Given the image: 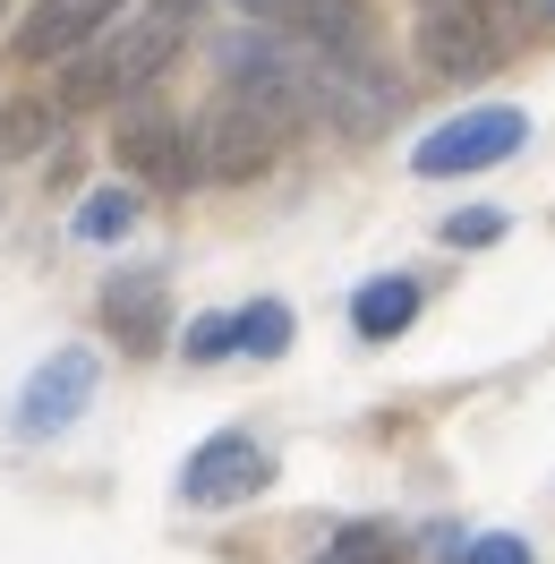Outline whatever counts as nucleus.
<instances>
[{
    "label": "nucleus",
    "instance_id": "1",
    "mask_svg": "<svg viewBox=\"0 0 555 564\" xmlns=\"http://www.w3.org/2000/svg\"><path fill=\"white\" fill-rule=\"evenodd\" d=\"M188 26H172V18H154L145 9L138 26L120 43H104V52H77V69L61 77V111H95V104H120V95H145L154 77L172 69V52Z\"/></svg>",
    "mask_w": 555,
    "mask_h": 564
},
{
    "label": "nucleus",
    "instance_id": "2",
    "mask_svg": "<svg viewBox=\"0 0 555 564\" xmlns=\"http://www.w3.org/2000/svg\"><path fill=\"white\" fill-rule=\"evenodd\" d=\"M521 138H530V120H521L513 104H487V111H461V120H445L436 138L411 145V172L418 180H453V172H487V163H504V154H521Z\"/></svg>",
    "mask_w": 555,
    "mask_h": 564
},
{
    "label": "nucleus",
    "instance_id": "3",
    "mask_svg": "<svg viewBox=\"0 0 555 564\" xmlns=\"http://www.w3.org/2000/svg\"><path fill=\"white\" fill-rule=\"evenodd\" d=\"M274 479V454L257 445V436H206L197 454L179 462V505H197V513H222V505H248V496H265Z\"/></svg>",
    "mask_w": 555,
    "mask_h": 564
},
{
    "label": "nucleus",
    "instance_id": "4",
    "mask_svg": "<svg viewBox=\"0 0 555 564\" xmlns=\"http://www.w3.org/2000/svg\"><path fill=\"white\" fill-rule=\"evenodd\" d=\"M274 154H282V120H265V111L240 104V95H222V104L197 120V172H214V180H257Z\"/></svg>",
    "mask_w": 555,
    "mask_h": 564
},
{
    "label": "nucleus",
    "instance_id": "5",
    "mask_svg": "<svg viewBox=\"0 0 555 564\" xmlns=\"http://www.w3.org/2000/svg\"><path fill=\"white\" fill-rule=\"evenodd\" d=\"M111 18H120V0H35V9H26V26L9 35V61H18V69L69 61V52H86V43L104 35Z\"/></svg>",
    "mask_w": 555,
    "mask_h": 564
},
{
    "label": "nucleus",
    "instance_id": "6",
    "mask_svg": "<svg viewBox=\"0 0 555 564\" xmlns=\"http://www.w3.org/2000/svg\"><path fill=\"white\" fill-rule=\"evenodd\" d=\"M111 154H120V163H129L145 188H188V180H197V138L179 129L172 111H154V104H138L129 120H120Z\"/></svg>",
    "mask_w": 555,
    "mask_h": 564
},
{
    "label": "nucleus",
    "instance_id": "7",
    "mask_svg": "<svg viewBox=\"0 0 555 564\" xmlns=\"http://www.w3.org/2000/svg\"><path fill=\"white\" fill-rule=\"evenodd\" d=\"M104 334L120 351H163V334H172V282L154 274V265H129V274L104 282Z\"/></svg>",
    "mask_w": 555,
    "mask_h": 564
},
{
    "label": "nucleus",
    "instance_id": "8",
    "mask_svg": "<svg viewBox=\"0 0 555 564\" xmlns=\"http://www.w3.org/2000/svg\"><path fill=\"white\" fill-rule=\"evenodd\" d=\"M95 402V351H52L18 393V436H61Z\"/></svg>",
    "mask_w": 555,
    "mask_h": 564
},
{
    "label": "nucleus",
    "instance_id": "9",
    "mask_svg": "<svg viewBox=\"0 0 555 564\" xmlns=\"http://www.w3.org/2000/svg\"><path fill=\"white\" fill-rule=\"evenodd\" d=\"M418 69L487 77V69H496V26H479L461 0H453V9H427V18H418Z\"/></svg>",
    "mask_w": 555,
    "mask_h": 564
},
{
    "label": "nucleus",
    "instance_id": "10",
    "mask_svg": "<svg viewBox=\"0 0 555 564\" xmlns=\"http://www.w3.org/2000/svg\"><path fill=\"white\" fill-rule=\"evenodd\" d=\"M411 317H418V282L411 274H377L359 300H350L359 343H393V334H411Z\"/></svg>",
    "mask_w": 555,
    "mask_h": 564
},
{
    "label": "nucleus",
    "instance_id": "11",
    "mask_svg": "<svg viewBox=\"0 0 555 564\" xmlns=\"http://www.w3.org/2000/svg\"><path fill=\"white\" fill-rule=\"evenodd\" d=\"M52 120H61V104H43V95H9V104H0V163H26V154H43Z\"/></svg>",
    "mask_w": 555,
    "mask_h": 564
},
{
    "label": "nucleus",
    "instance_id": "12",
    "mask_svg": "<svg viewBox=\"0 0 555 564\" xmlns=\"http://www.w3.org/2000/svg\"><path fill=\"white\" fill-rule=\"evenodd\" d=\"M316 564H411V547H402V530L393 522H350L325 539V556Z\"/></svg>",
    "mask_w": 555,
    "mask_h": 564
},
{
    "label": "nucleus",
    "instance_id": "13",
    "mask_svg": "<svg viewBox=\"0 0 555 564\" xmlns=\"http://www.w3.org/2000/svg\"><path fill=\"white\" fill-rule=\"evenodd\" d=\"M138 188H95V197H86V206H77V240L86 248H111V240H129V231H138Z\"/></svg>",
    "mask_w": 555,
    "mask_h": 564
},
{
    "label": "nucleus",
    "instance_id": "14",
    "mask_svg": "<svg viewBox=\"0 0 555 564\" xmlns=\"http://www.w3.org/2000/svg\"><path fill=\"white\" fill-rule=\"evenodd\" d=\"M231 334H240L248 359H282L291 351V308H282V300H248L240 317H231Z\"/></svg>",
    "mask_w": 555,
    "mask_h": 564
},
{
    "label": "nucleus",
    "instance_id": "15",
    "mask_svg": "<svg viewBox=\"0 0 555 564\" xmlns=\"http://www.w3.org/2000/svg\"><path fill=\"white\" fill-rule=\"evenodd\" d=\"M445 240H453V248H487V240H504V206H470V214H453Z\"/></svg>",
    "mask_w": 555,
    "mask_h": 564
},
{
    "label": "nucleus",
    "instance_id": "16",
    "mask_svg": "<svg viewBox=\"0 0 555 564\" xmlns=\"http://www.w3.org/2000/svg\"><path fill=\"white\" fill-rule=\"evenodd\" d=\"M453 564H530V539L487 530V539H470V547H453Z\"/></svg>",
    "mask_w": 555,
    "mask_h": 564
},
{
    "label": "nucleus",
    "instance_id": "17",
    "mask_svg": "<svg viewBox=\"0 0 555 564\" xmlns=\"http://www.w3.org/2000/svg\"><path fill=\"white\" fill-rule=\"evenodd\" d=\"M179 351H188L197 368H206V359L240 351V334H231V317H197V325H188V343H179Z\"/></svg>",
    "mask_w": 555,
    "mask_h": 564
},
{
    "label": "nucleus",
    "instance_id": "18",
    "mask_svg": "<svg viewBox=\"0 0 555 564\" xmlns=\"http://www.w3.org/2000/svg\"><path fill=\"white\" fill-rule=\"evenodd\" d=\"M231 9H240L248 26H291L300 18V0H231Z\"/></svg>",
    "mask_w": 555,
    "mask_h": 564
},
{
    "label": "nucleus",
    "instance_id": "19",
    "mask_svg": "<svg viewBox=\"0 0 555 564\" xmlns=\"http://www.w3.org/2000/svg\"><path fill=\"white\" fill-rule=\"evenodd\" d=\"M461 9H470L479 26H521V9H530V0H461Z\"/></svg>",
    "mask_w": 555,
    "mask_h": 564
}]
</instances>
